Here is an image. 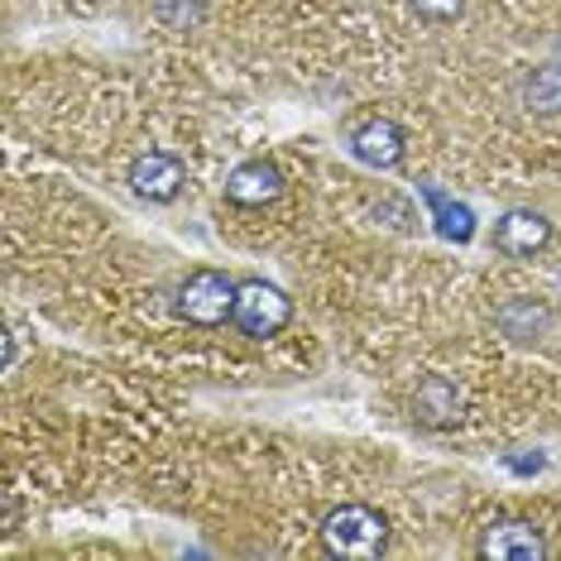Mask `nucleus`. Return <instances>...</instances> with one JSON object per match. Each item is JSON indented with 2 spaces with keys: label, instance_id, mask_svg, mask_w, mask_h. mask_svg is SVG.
Listing matches in <instances>:
<instances>
[{
  "label": "nucleus",
  "instance_id": "obj_8",
  "mask_svg": "<svg viewBox=\"0 0 561 561\" xmlns=\"http://www.w3.org/2000/svg\"><path fill=\"white\" fill-rule=\"evenodd\" d=\"M278 193H284V173H278L270 159H245L226 178V197H231L236 207H270Z\"/></svg>",
  "mask_w": 561,
  "mask_h": 561
},
{
  "label": "nucleus",
  "instance_id": "obj_4",
  "mask_svg": "<svg viewBox=\"0 0 561 561\" xmlns=\"http://www.w3.org/2000/svg\"><path fill=\"white\" fill-rule=\"evenodd\" d=\"M480 557L484 561H542V557H552V547H547V538L528 518H500L484 528Z\"/></svg>",
  "mask_w": 561,
  "mask_h": 561
},
{
  "label": "nucleus",
  "instance_id": "obj_7",
  "mask_svg": "<svg viewBox=\"0 0 561 561\" xmlns=\"http://www.w3.org/2000/svg\"><path fill=\"white\" fill-rule=\"evenodd\" d=\"M351 154L369 169H393L408 154V135L393 121H365L360 130H351Z\"/></svg>",
  "mask_w": 561,
  "mask_h": 561
},
{
  "label": "nucleus",
  "instance_id": "obj_11",
  "mask_svg": "<svg viewBox=\"0 0 561 561\" xmlns=\"http://www.w3.org/2000/svg\"><path fill=\"white\" fill-rule=\"evenodd\" d=\"M494 322H500L504 336L533 341V336H542V331L552 327V312H547L542 302H533V298H514V302H504V308L494 312Z\"/></svg>",
  "mask_w": 561,
  "mask_h": 561
},
{
  "label": "nucleus",
  "instance_id": "obj_10",
  "mask_svg": "<svg viewBox=\"0 0 561 561\" xmlns=\"http://www.w3.org/2000/svg\"><path fill=\"white\" fill-rule=\"evenodd\" d=\"M423 202L432 207V221H437L442 240H456V245H466V240L476 236V211H470L466 202H451V197H442L437 187H423Z\"/></svg>",
  "mask_w": 561,
  "mask_h": 561
},
{
  "label": "nucleus",
  "instance_id": "obj_14",
  "mask_svg": "<svg viewBox=\"0 0 561 561\" xmlns=\"http://www.w3.org/2000/svg\"><path fill=\"white\" fill-rule=\"evenodd\" d=\"M542 466H547V461H542L538 451H533V456H514V461H508V470H514V476H538Z\"/></svg>",
  "mask_w": 561,
  "mask_h": 561
},
{
  "label": "nucleus",
  "instance_id": "obj_3",
  "mask_svg": "<svg viewBox=\"0 0 561 561\" xmlns=\"http://www.w3.org/2000/svg\"><path fill=\"white\" fill-rule=\"evenodd\" d=\"M236 288L226 274H216V270H197V274H187L183 278V288H178V317L183 322H193V327H221L226 317H231L236 308Z\"/></svg>",
  "mask_w": 561,
  "mask_h": 561
},
{
  "label": "nucleus",
  "instance_id": "obj_13",
  "mask_svg": "<svg viewBox=\"0 0 561 561\" xmlns=\"http://www.w3.org/2000/svg\"><path fill=\"white\" fill-rule=\"evenodd\" d=\"M408 5H413V15L427 20V24H451L466 10V0H408Z\"/></svg>",
  "mask_w": 561,
  "mask_h": 561
},
{
  "label": "nucleus",
  "instance_id": "obj_9",
  "mask_svg": "<svg viewBox=\"0 0 561 561\" xmlns=\"http://www.w3.org/2000/svg\"><path fill=\"white\" fill-rule=\"evenodd\" d=\"M456 413H461V393H456L451 379L432 375V379L417 385V393H413V417L423 427H451Z\"/></svg>",
  "mask_w": 561,
  "mask_h": 561
},
{
  "label": "nucleus",
  "instance_id": "obj_5",
  "mask_svg": "<svg viewBox=\"0 0 561 561\" xmlns=\"http://www.w3.org/2000/svg\"><path fill=\"white\" fill-rule=\"evenodd\" d=\"M547 240H552V221L533 207H514L494 221V250L508 254V260H523V254H538Z\"/></svg>",
  "mask_w": 561,
  "mask_h": 561
},
{
  "label": "nucleus",
  "instance_id": "obj_1",
  "mask_svg": "<svg viewBox=\"0 0 561 561\" xmlns=\"http://www.w3.org/2000/svg\"><path fill=\"white\" fill-rule=\"evenodd\" d=\"M322 547L331 557L351 561H375L389 547V523L369 504H341L322 518Z\"/></svg>",
  "mask_w": 561,
  "mask_h": 561
},
{
  "label": "nucleus",
  "instance_id": "obj_2",
  "mask_svg": "<svg viewBox=\"0 0 561 561\" xmlns=\"http://www.w3.org/2000/svg\"><path fill=\"white\" fill-rule=\"evenodd\" d=\"M231 322L240 336L250 341H264V336H278L288 322H293V302L284 288L264 284V278H245L236 288V308H231Z\"/></svg>",
  "mask_w": 561,
  "mask_h": 561
},
{
  "label": "nucleus",
  "instance_id": "obj_6",
  "mask_svg": "<svg viewBox=\"0 0 561 561\" xmlns=\"http://www.w3.org/2000/svg\"><path fill=\"white\" fill-rule=\"evenodd\" d=\"M183 183H187L183 163L173 154H163V149H149V154H139L130 163V187H135V197H145V202H173L183 193Z\"/></svg>",
  "mask_w": 561,
  "mask_h": 561
},
{
  "label": "nucleus",
  "instance_id": "obj_12",
  "mask_svg": "<svg viewBox=\"0 0 561 561\" xmlns=\"http://www.w3.org/2000/svg\"><path fill=\"white\" fill-rule=\"evenodd\" d=\"M523 106L538 111V116H561V62L533 68L523 82Z\"/></svg>",
  "mask_w": 561,
  "mask_h": 561
}]
</instances>
